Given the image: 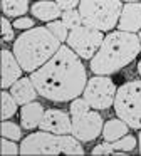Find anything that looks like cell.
<instances>
[{"label": "cell", "mask_w": 141, "mask_h": 156, "mask_svg": "<svg viewBox=\"0 0 141 156\" xmlns=\"http://www.w3.org/2000/svg\"><path fill=\"white\" fill-rule=\"evenodd\" d=\"M111 144H113L114 151L129 153V151H133V149L136 148V138H134V136H131V134H126V136H123V138L113 141ZM113 154H114V153H113Z\"/></svg>", "instance_id": "ffe728a7"}, {"label": "cell", "mask_w": 141, "mask_h": 156, "mask_svg": "<svg viewBox=\"0 0 141 156\" xmlns=\"http://www.w3.org/2000/svg\"><path fill=\"white\" fill-rule=\"evenodd\" d=\"M22 66L17 61L13 51H2V89L12 87L13 82H17L22 74Z\"/></svg>", "instance_id": "8fae6325"}, {"label": "cell", "mask_w": 141, "mask_h": 156, "mask_svg": "<svg viewBox=\"0 0 141 156\" xmlns=\"http://www.w3.org/2000/svg\"><path fill=\"white\" fill-rule=\"evenodd\" d=\"M116 86H114L113 79L107 76H94L87 81L86 89H84L82 96L87 99L91 108L94 109H107L114 104V98H116Z\"/></svg>", "instance_id": "ba28073f"}, {"label": "cell", "mask_w": 141, "mask_h": 156, "mask_svg": "<svg viewBox=\"0 0 141 156\" xmlns=\"http://www.w3.org/2000/svg\"><path fill=\"white\" fill-rule=\"evenodd\" d=\"M121 0H81L79 4L82 24L103 32L113 30L116 27L121 17Z\"/></svg>", "instance_id": "5b68a950"}, {"label": "cell", "mask_w": 141, "mask_h": 156, "mask_svg": "<svg viewBox=\"0 0 141 156\" xmlns=\"http://www.w3.org/2000/svg\"><path fill=\"white\" fill-rule=\"evenodd\" d=\"M113 153H114L113 144H111L109 141H104V143H101V144L94 146V148H92V151H91V154L99 156V154H113Z\"/></svg>", "instance_id": "484cf974"}, {"label": "cell", "mask_w": 141, "mask_h": 156, "mask_svg": "<svg viewBox=\"0 0 141 156\" xmlns=\"http://www.w3.org/2000/svg\"><path fill=\"white\" fill-rule=\"evenodd\" d=\"M39 128L42 131L56 133V134H67L72 129V118H69V114L60 109H47Z\"/></svg>", "instance_id": "30bf717a"}, {"label": "cell", "mask_w": 141, "mask_h": 156, "mask_svg": "<svg viewBox=\"0 0 141 156\" xmlns=\"http://www.w3.org/2000/svg\"><path fill=\"white\" fill-rule=\"evenodd\" d=\"M114 111L129 128L141 129V81H129L118 89Z\"/></svg>", "instance_id": "8992f818"}, {"label": "cell", "mask_w": 141, "mask_h": 156, "mask_svg": "<svg viewBox=\"0 0 141 156\" xmlns=\"http://www.w3.org/2000/svg\"><path fill=\"white\" fill-rule=\"evenodd\" d=\"M138 141H139V153H141V129H139V136H138Z\"/></svg>", "instance_id": "f1b7e54d"}, {"label": "cell", "mask_w": 141, "mask_h": 156, "mask_svg": "<svg viewBox=\"0 0 141 156\" xmlns=\"http://www.w3.org/2000/svg\"><path fill=\"white\" fill-rule=\"evenodd\" d=\"M47 29H49V30L52 32V34L56 35L60 42L67 41V37H69V30H70V29L67 27L62 20H50V22H47Z\"/></svg>", "instance_id": "44dd1931"}, {"label": "cell", "mask_w": 141, "mask_h": 156, "mask_svg": "<svg viewBox=\"0 0 141 156\" xmlns=\"http://www.w3.org/2000/svg\"><path fill=\"white\" fill-rule=\"evenodd\" d=\"M57 4H59V7L62 9V10H69V9H76L79 7L81 0H56Z\"/></svg>", "instance_id": "83f0119b"}, {"label": "cell", "mask_w": 141, "mask_h": 156, "mask_svg": "<svg viewBox=\"0 0 141 156\" xmlns=\"http://www.w3.org/2000/svg\"><path fill=\"white\" fill-rule=\"evenodd\" d=\"M60 20L67 25L69 29H74L77 25L82 24V17H81L79 9H69V10H62V15H60Z\"/></svg>", "instance_id": "7402d4cb"}, {"label": "cell", "mask_w": 141, "mask_h": 156, "mask_svg": "<svg viewBox=\"0 0 141 156\" xmlns=\"http://www.w3.org/2000/svg\"><path fill=\"white\" fill-rule=\"evenodd\" d=\"M44 108L40 102L32 101V102H27V104L22 106L20 109V124H22L24 129H34V128H39L40 121L44 118Z\"/></svg>", "instance_id": "5bb4252c"}, {"label": "cell", "mask_w": 141, "mask_h": 156, "mask_svg": "<svg viewBox=\"0 0 141 156\" xmlns=\"http://www.w3.org/2000/svg\"><path fill=\"white\" fill-rule=\"evenodd\" d=\"M141 51L139 35L133 32H111L104 37L99 51L91 59V72L97 76L114 74L138 57Z\"/></svg>", "instance_id": "7a4b0ae2"}, {"label": "cell", "mask_w": 141, "mask_h": 156, "mask_svg": "<svg viewBox=\"0 0 141 156\" xmlns=\"http://www.w3.org/2000/svg\"><path fill=\"white\" fill-rule=\"evenodd\" d=\"M30 12H32L34 17L42 22H50L62 15V9L54 0H39L30 7Z\"/></svg>", "instance_id": "9a60e30c"}, {"label": "cell", "mask_w": 141, "mask_h": 156, "mask_svg": "<svg viewBox=\"0 0 141 156\" xmlns=\"http://www.w3.org/2000/svg\"><path fill=\"white\" fill-rule=\"evenodd\" d=\"M124 2H139V0H124Z\"/></svg>", "instance_id": "4dcf8cb0"}, {"label": "cell", "mask_w": 141, "mask_h": 156, "mask_svg": "<svg viewBox=\"0 0 141 156\" xmlns=\"http://www.w3.org/2000/svg\"><path fill=\"white\" fill-rule=\"evenodd\" d=\"M20 154H86L76 136L42 131L29 134L20 143Z\"/></svg>", "instance_id": "277c9868"}, {"label": "cell", "mask_w": 141, "mask_h": 156, "mask_svg": "<svg viewBox=\"0 0 141 156\" xmlns=\"http://www.w3.org/2000/svg\"><path fill=\"white\" fill-rule=\"evenodd\" d=\"M69 111H70V118H79V116H82V114H86V112L91 111V104L87 102L86 98H82V99L76 98L70 102Z\"/></svg>", "instance_id": "603a6c76"}, {"label": "cell", "mask_w": 141, "mask_h": 156, "mask_svg": "<svg viewBox=\"0 0 141 156\" xmlns=\"http://www.w3.org/2000/svg\"><path fill=\"white\" fill-rule=\"evenodd\" d=\"M13 27L15 29H19V30H29V29H32L34 27V20L30 17H19V19H15L13 20Z\"/></svg>", "instance_id": "4316f807"}, {"label": "cell", "mask_w": 141, "mask_h": 156, "mask_svg": "<svg viewBox=\"0 0 141 156\" xmlns=\"http://www.w3.org/2000/svg\"><path fill=\"white\" fill-rule=\"evenodd\" d=\"M118 27H119V30H126V32L141 30V4L139 2H126V5H123Z\"/></svg>", "instance_id": "7c38bea8"}, {"label": "cell", "mask_w": 141, "mask_h": 156, "mask_svg": "<svg viewBox=\"0 0 141 156\" xmlns=\"http://www.w3.org/2000/svg\"><path fill=\"white\" fill-rule=\"evenodd\" d=\"M0 133H2L3 138L13 139V141H19L22 138V129H20V126L12 122V121H7V119H3V122L0 124Z\"/></svg>", "instance_id": "ac0fdd59"}, {"label": "cell", "mask_w": 141, "mask_h": 156, "mask_svg": "<svg viewBox=\"0 0 141 156\" xmlns=\"http://www.w3.org/2000/svg\"><path fill=\"white\" fill-rule=\"evenodd\" d=\"M128 128H129V124H128L126 121H123V119H109L107 122H104V128H103V138L104 141H116V139L123 138V136L128 134Z\"/></svg>", "instance_id": "2e32d148"}, {"label": "cell", "mask_w": 141, "mask_h": 156, "mask_svg": "<svg viewBox=\"0 0 141 156\" xmlns=\"http://www.w3.org/2000/svg\"><path fill=\"white\" fill-rule=\"evenodd\" d=\"M30 79L42 98L54 102H67L84 92L87 72L79 55L69 45H60L45 64L30 72Z\"/></svg>", "instance_id": "6da1fadb"}, {"label": "cell", "mask_w": 141, "mask_h": 156, "mask_svg": "<svg viewBox=\"0 0 141 156\" xmlns=\"http://www.w3.org/2000/svg\"><path fill=\"white\" fill-rule=\"evenodd\" d=\"M29 10V0H2V12L5 17H22Z\"/></svg>", "instance_id": "e0dca14e"}, {"label": "cell", "mask_w": 141, "mask_h": 156, "mask_svg": "<svg viewBox=\"0 0 141 156\" xmlns=\"http://www.w3.org/2000/svg\"><path fill=\"white\" fill-rule=\"evenodd\" d=\"M17 104L12 94H7L5 91L2 92V119H10L17 112Z\"/></svg>", "instance_id": "d6986e66"}, {"label": "cell", "mask_w": 141, "mask_h": 156, "mask_svg": "<svg viewBox=\"0 0 141 156\" xmlns=\"http://www.w3.org/2000/svg\"><path fill=\"white\" fill-rule=\"evenodd\" d=\"M60 49V41L47 27H32L13 41V54L25 72L44 66Z\"/></svg>", "instance_id": "3957f363"}, {"label": "cell", "mask_w": 141, "mask_h": 156, "mask_svg": "<svg viewBox=\"0 0 141 156\" xmlns=\"http://www.w3.org/2000/svg\"><path fill=\"white\" fill-rule=\"evenodd\" d=\"M103 41H104L103 30L86 24H81L69 30V37H67L66 42L81 59H92L94 54L99 51Z\"/></svg>", "instance_id": "52a82bcc"}, {"label": "cell", "mask_w": 141, "mask_h": 156, "mask_svg": "<svg viewBox=\"0 0 141 156\" xmlns=\"http://www.w3.org/2000/svg\"><path fill=\"white\" fill-rule=\"evenodd\" d=\"M139 41H141V32H139Z\"/></svg>", "instance_id": "1f68e13d"}, {"label": "cell", "mask_w": 141, "mask_h": 156, "mask_svg": "<svg viewBox=\"0 0 141 156\" xmlns=\"http://www.w3.org/2000/svg\"><path fill=\"white\" fill-rule=\"evenodd\" d=\"M0 148H2V154L3 156H7V154H20V148L13 141H7V138L2 139Z\"/></svg>", "instance_id": "d4e9b609"}, {"label": "cell", "mask_w": 141, "mask_h": 156, "mask_svg": "<svg viewBox=\"0 0 141 156\" xmlns=\"http://www.w3.org/2000/svg\"><path fill=\"white\" fill-rule=\"evenodd\" d=\"M138 72H139V76H141V59H139V62H138Z\"/></svg>", "instance_id": "f546056e"}, {"label": "cell", "mask_w": 141, "mask_h": 156, "mask_svg": "<svg viewBox=\"0 0 141 156\" xmlns=\"http://www.w3.org/2000/svg\"><path fill=\"white\" fill-rule=\"evenodd\" d=\"M0 24H2V44H7V42L13 41V25H10L9 19L3 17L0 20Z\"/></svg>", "instance_id": "cb8c5ba5"}, {"label": "cell", "mask_w": 141, "mask_h": 156, "mask_svg": "<svg viewBox=\"0 0 141 156\" xmlns=\"http://www.w3.org/2000/svg\"><path fill=\"white\" fill-rule=\"evenodd\" d=\"M10 94L15 98V101L19 104H27V102H32L37 98L39 91H37L35 84L32 82L30 77H20L17 82H13L12 87H10Z\"/></svg>", "instance_id": "4fadbf2b"}, {"label": "cell", "mask_w": 141, "mask_h": 156, "mask_svg": "<svg viewBox=\"0 0 141 156\" xmlns=\"http://www.w3.org/2000/svg\"><path fill=\"white\" fill-rule=\"evenodd\" d=\"M103 128H104V122L101 114L96 111H89L86 114L79 116V118H72L70 134L76 136L79 141L89 143V141H94L103 133Z\"/></svg>", "instance_id": "9c48e42d"}]
</instances>
